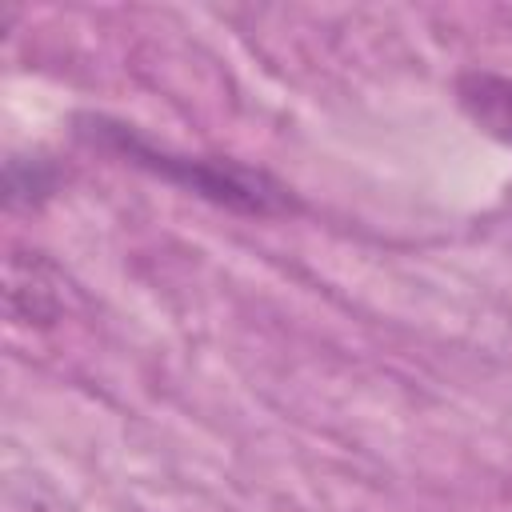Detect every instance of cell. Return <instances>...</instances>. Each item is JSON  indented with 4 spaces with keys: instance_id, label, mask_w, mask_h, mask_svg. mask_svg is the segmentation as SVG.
I'll use <instances>...</instances> for the list:
<instances>
[{
    "instance_id": "6da1fadb",
    "label": "cell",
    "mask_w": 512,
    "mask_h": 512,
    "mask_svg": "<svg viewBox=\"0 0 512 512\" xmlns=\"http://www.w3.org/2000/svg\"><path fill=\"white\" fill-rule=\"evenodd\" d=\"M80 136L116 152L120 160L216 204L228 212H244V216H284L296 208L292 188H284L276 176L236 164V160H220V156H192V152H176L168 144L148 140L144 132H136L124 120H108V116H80Z\"/></svg>"
},
{
    "instance_id": "7a4b0ae2",
    "label": "cell",
    "mask_w": 512,
    "mask_h": 512,
    "mask_svg": "<svg viewBox=\"0 0 512 512\" xmlns=\"http://www.w3.org/2000/svg\"><path fill=\"white\" fill-rule=\"evenodd\" d=\"M456 104L484 136L512 148V76L468 68L456 76Z\"/></svg>"
},
{
    "instance_id": "3957f363",
    "label": "cell",
    "mask_w": 512,
    "mask_h": 512,
    "mask_svg": "<svg viewBox=\"0 0 512 512\" xmlns=\"http://www.w3.org/2000/svg\"><path fill=\"white\" fill-rule=\"evenodd\" d=\"M52 180H56V172H52V164H44V160H20V156H12L8 160V204H20V200H40V196H48L52 192Z\"/></svg>"
}]
</instances>
